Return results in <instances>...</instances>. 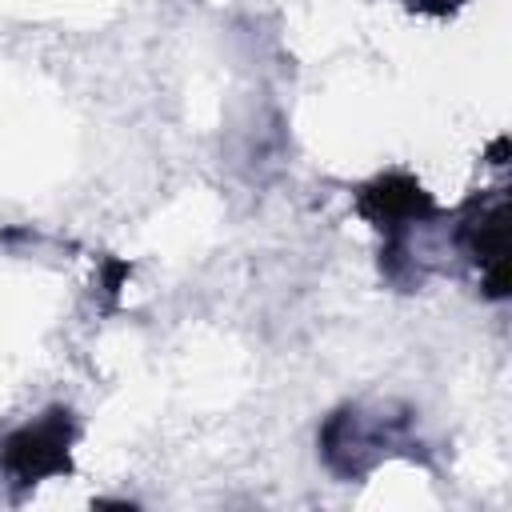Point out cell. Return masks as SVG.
<instances>
[{
  "label": "cell",
  "instance_id": "6da1fadb",
  "mask_svg": "<svg viewBox=\"0 0 512 512\" xmlns=\"http://www.w3.org/2000/svg\"><path fill=\"white\" fill-rule=\"evenodd\" d=\"M76 436V424L68 412H48L36 424H24L0 444V464L16 484H36L44 476L68 472V444Z\"/></svg>",
  "mask_w": 512,
  "mask_h": 512
},
{
  "label": "cell",
  "instance_id": "7a4b0ae2",
  "mask_svg": "<svg viewBox=\"0 0 512 512\" xmlns=\"http://www.w3.org/2000/svg\"><path fill=\"white\" fill-rule=\"evenodd\" d=\"M416 4H428V0H416ZM444 4H452V0H440V8H444Z\"/></svg>",
  "mask_w": 512,
  "mask_h": 512
}]
</instances>
